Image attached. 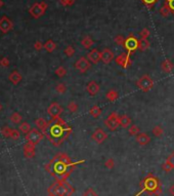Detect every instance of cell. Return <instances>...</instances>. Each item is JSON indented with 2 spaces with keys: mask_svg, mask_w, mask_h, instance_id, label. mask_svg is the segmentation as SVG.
<instances>
[{
  "mask_svg": "<svg viewBox=\"0 0 174 196\" xmlns=\"http://www.w3.org/2000/svg\"><path fill=\"white\" fill-rule=\"evenodd\" d=\"M71 127L58 118H56L51 125H49L48 130V138L54 145H59L65 141V139L69 137L71 133Z\"/></svg>",
  "mask_w": 174,
  "mask_h": 196,
  "instance_id": "6da1fadb",
  "label": "cell"
},
{
  "mask_svg": "<svg viewBox=\"0 0 174 196\" xmlns=\"http://www.w3.org/2000/svg\"><path fill=\"white\" fill-rule=\"evenodd\" d=\"M141 191L136 195L138 196L139 194L144 192H147V194L153 195V194H157L159 195L160 193H158L157 191H160V184H159V180L157 178H155L152 174H147V178L144 179V181L141 182ZM161 192V191H160Z\"/></svg>",
  "mask_w": 174,
  "mask_h": 196,
  "instance_id": "7a4b0ae2",
  "label": "cell"
},
{
  "mask_svg": "<svg viewBox=\"0 0 174 196\" xmlns=\"http://www.w3.org/2000/svg\"><path fill=\"white\" fill-rule=\"evenodd\" d=\"M136 85L140 90L147 92L154 87V80H153L149 75H144L142 77H140L139 79L137 80Z\"/></svg>",
  "mask_w": 174,
  "mask_h": 196,
  "instance_id": "3957f363",
  "label": "cell"
},
{
  "mask_svg": "<svg viewBox=\"0 0 174 196\" xmlns=\"http://www.w3.org/2000/svg\"><path fill=\"white\" fill-rule=\"evenodd\" d=\"M124 47L128 51V54L134 52L136 49H138V39L133 35H129L125 39V43H124Z\"/></svg>",
  "mask_w": 174,
  "mask_h": 196,
  "instance_id": "277c9868",
  "label": "cell"
},
{
  "mask_svg": "<svg viewBox=\"0 0 174 196\" xmlns=\"http://www.w3.org/2000/svg\"><path fill=\"white\" fill-rule=\"evenodd\" d=\"M119 116L117 113H111V115H110L108 118L104 120V124H106V126L109 128V130H115L118 126H120V123H119Z\"/></svg>",
  "mask_w": 174,
  "mask_h": 196,
  "instance_id": "5b68a950",
  "label": "cell"
},
{
  "mask_svg": "<svg viewBox=\"0 0 174 196\" xmlns=\"http://www.w3.org/2000/svg\"><path fill=\"white\" fill-rule=\"evenodd\" d=\"M116 63L124 69L129 68L130 65L132 64V61L130 59V54H126V52H122L118 57H116Z\"/></svg>",
  "mask_w": 174,
  "mask_h": 196,
  "instance_id": "8992f818",
  "label": "cell"
},
{
  "mask_svg": "<svg viewBox=\"0 0 174 196\" xmlns=\"http://www.w3.org/2000/svg\"><path fill=\"white\" fill-rule=\"evenodd\" d=\"M63 111H64L63 107H61L59 104H58V103H52L50 106L48 107V109H47V113H48V115H50L53 119L58 118L59 115L63 113Z\"/></svg>",
  "mask_w": 174,
  "mask_h": 196,
  "instance_id": "52a82bcc",
  "label": "cell"
},
{
  "mask_svg": "<svg viewBox=\"0 0 174 196\" xmlns=\"http://www.w3.org/2000/svg\"><path fill=\"white\" fill-rule=\"evenodd\" d=\"M75 68L77 69L80 73H85L88 69L90 68V62L88 61L87 58L81 57V58L75 63Z\"/></svg>",
  "mask_w": 174,
  "mask_h": 196,
  "instance_id": "ba28073f",
  "label": "cell"
},
{
  "mask_svg": "<svg viewBox=\"0 0 174 196\" xmlns=\"http://www.w3.org/2000/svg\"><path fill=\"white\" fill-rule=\"evenodd\" d=\"M42 138H43L42 133H40V131H38L37 130H32L29 131V133H27L28 142L31 143V144H33V145L38 144V143H39L40 141L42 140Z\"/></svg>",
  "mask_w": 174,
  "mask_h": 196,
  "instance_id": "9c48e42d",
  "label": "cell"
},
{
  "mask_svg": "<svg viewBox=\"0 0 174 196\" xmlns=\"http://www.w3.org/2000/svg\"><path fill=\"white\" fill-rule=\"evenodd\" d=\"M47 5L45 3H36L35 5H33V7L31 8L30 13L34 18H40L44 13L45 9H46Z\"/></svg>",
  "mask_w": 174,
  "mask_h": 196,
  "instance_id": "30bf717a",
  "label": "cell"
},
{
  "mask_svg": "<svg viewBox=\"0 0 174 196\" xmlns=\"http://www.w3.org/2000/svg\"><path fill=\"white\" fill-rule=\"evenodd\" d=\"M108 138V135L106 133V131H104L101 128H97L94 130V133H92V139L97 143V144H102L104 141Z\"/></svg>",
  "mask_w": 174,
  "mask_h": 196,
  "instance_id": "8fae6325",
  "label": "cell"
},
{
  "mask_svg": "<svg viewBox=\"0 0 174 196\" xmlns=\"http://www.w3.org/2000/svg\"><path fill=\"white\" fill-rule=\"evenodd\" d=\"M101 61L104 62V64H110L114 59H115V56H114V52L111 51L110 48H104L101 51Z\"/></svg>",
  "mask_w": 174,
  "mask_h": 196,
  "instance_id": "7c38bea8",
  "label": "cell"
},
{
  "mask_svg": "<svg viewBox=\"0 0 174 196\" xmlns=\"http://www.w3.org/2000/svg\"><path fill=\"white\" fill-rule=\"evenodd\" d=\"M86 58L88 59V61L92 64H97L99 61H101V51H98V49L94 48L91 51H89L87 54Z\"/></svg>",
  "mask_w": 174,
  "mask_h": 196,
  "instance_id": "4fadbf2b",
  "label": "cell"
},
{
  "mask_svg": "<svg viewBox=\"0 0 174 196\" xmlns=\"http://www.w3.org/2000/svg\"><path fill=\"white\" fill-rule=\"evenodd\" d=\"M99 89H101V87L97 84L96 81H94V80L89 81L86 85V90L90 95H96L99 92Z\"/></svg>",
  "mask_w": 174,
  "mask_h": 196,
  "instance_id": "5bb4252c",
  "label": "cell"
},
{
  "mask_svg": "<svg viewBox=\"0 0 174 196\" xmlns=\"http://www.w3.org/2000/svg\"><path fill=\"white\" fill-rule=\"evenodd\" d=\"M135 140H136V142L138 143V144L141 145V146L147 145L150 142H151V138H150L149 136H147V133H138L136 137H135Z\"/></svg>",
  "mask_w": 174,
  "mask_h": 196,
  "instance_id": "9a60e30c",
  "label": "cell"
},
{
  "mask_svg": "<svg viewBox=\"0 0 174 196\" xmlns=\"http://www.w3.org/2000/svg\"><path fill=\"white\" fill-rule=\"evenodd\" d=\"M173 68H174V65H173V63L170 61V60H165V61L162 62L161 69H162V71H163V72L170 73L171 71L173 70Z\"/></svg>",
  "mask_w": 174,
  "mask_h": 196,
  "instance_id": "2e32d148",
  "label": "cell"
},
{
  "mask_svg": "<svg viewBox=\"0 0 174 196\" xmlns=\"http://www.w3.org/2000/svg\"><path fill=\"white\" fill-rule=\"evenodd\" d=\"M119 123L120 126L123 128H127L131 125V119L129 118V116L127 115H122L119 117Z\"/></svg>",
  "mask_w": 174,
  "mask_h": 196,
  "instance_id": "e0dca14e",
  "label": "cell"
},
{
  "mask_svg": "<svg viewBox=\"0 0 174 196\" xmlns=\"http://www.w3.org/2000/svg\"><path fill=\"white\" fill-rule=\"evenodd\" d=\"M151 43L147 39H144V38H140V40H138V49L141 51H145L147 49L150 48Z\"/></svg>",
  "mask_w": 174,
  "mask_h": 196,
  "instance_id": "ac0fdd59",
  "label": "cell"
},
{
  "mask_svg": "<svg viewBox=\"0 0 174 196\" xmlns=\"http://www.w3.org/2000/svg\"><path fill=\"white\" fill-rule=\"evenodd\" d=\"M35 123H36L37 127L42 131H46L47 127H48V123H47V121L44 118H38Z\"/></svg>",
  "mask_w": 174,
  "mask_h": 196,
  "instance_id": "d6986e66",
  "label": "cell"
},
{
  "mask_svg": "<svg viewBox=\"0 0 174 196\" xmlns=\"http://www.w3.org/2000/svg\"><path fill=\"white\" fill-rule=\"evenodd\" d=\"M93 44H94V41L92 40V38L89 36H85L84 38H82V40H81V45H82L83 47H85V48H90Z\"/></svg>",
  "mask_w": 174,
  "mask_h": 196,
  "instance_id": "ffe728a7",
  "label": "cell"
},
{
  "mask_svg": "<svg viewBox=\"0 0 174 196\" xmlns=\"http://www.w3.org/2000/svg\"><path fill=\"white\" fill-rule=\"evenodd\" d=\"M11 28V24L10 22L7 20V19H2L1 22H0V29H1L3 32H7V31Z\"/></svg>",
  "mask_w": 174,
  "mask_h": 196,
  "instance_id": "44dd1931",
  "label": "cell"
},
{
  "mask_svg": "<svg viewBox=\"0 0 174 196\" xmlns=\"http://www.w3.org/2000/svg\"><path fill=\"white\" fill-rule=\"evenodd\" d=\"M21 79H22V76H21V74L19 72H16V71L13 72L10 75H9V80H10L13 83H15V84H18V83L21 81Z\"/></svg>",
  "mask_w": 174,
  "mask_h": 196,
  "instance_id": "7402d4cb",
  "label": "cell"
},
{
  "mask_svg": "<svg viewBox=\"0 0 174 196\" xmlns=\"http://www.w3.org/2000/svg\"><path fill=\"white\" fill-rule=\"evenodd\" d=\"M106 97H107V99H108V101H110V102H114V101H116V100L118 99L119 95H118V92H117L116 90L111 89V90H109V92H107Z\"/></svg>",
  "mask_w": 174,
  "mask_h": 196,
  "instance_id": "603a6c76",
  "label": "cell"
},
{
  "mask_svg": "<svg viewBox=\"0 0 174 196\" xmlns=\"http://www.w3.org/2000/svg\"><path fill=\"white\" fill-rule=\"evenodd\" d=\"M89 113H90V115L93 117V118H97V117H98V116L101 114V109L99 108L98 106H96V105H94V106L92 107L91 109H90Z\"/></svg>",
  "mask_w": 174,
  "mask_h": 196,
  "instance_id": "cb8c5ba5",
  "label": "cell"
},
{
  "mask_svg": "<svg viewBox=\"0 0 174 196\" xmlns=\"http://www.w3.org/2000/svg\"><path fill=\"white\" fill-rule=\"evenodd\" d=\"M56 44L54 43L52 40H48V41H46V43L44 44V48L48 52H52L56 49Z\"/></svg>",
  "mask_w": 174,
  "mask_h": 196,
  "instance_id": "d4e9b609",
  "label": "cell"
},
{
  "mask_svg": "<svg viewBox=\"0 0 174 196\" xmlns=\"http://www.w3.org/2000/svg\"><path fill=\"white\" fill-rule=\"evenodd\" d=\"M128 131H129L130 136H134V137H136L138 133H140L139 127H138L137 125H134V124H132V125L129 126V130H128Z\"/></svg>",
  "mask_w": 174,
  "mask_h": 196,
  "instance_id": "484cf974",
  "label": "cell"
},
{
  "mask_svg": "<svg viewBox=\"0 0 174 196\" xmlns=\"http://www.w3.org/2000/svg\"><path fill=\"white\" fill-rule=\"evenodd\" d=\"M170 13H171V10L168 8V6L165 5V4H164V5L162 6L161 8H160V15H161L162 16H164V18L168 16L169 15H170Z\"/></svg>",
  "mask_w": 174,
  "mask_h": 196,
  "instance_id": "4316f807",
  "label": "cell"
},
{
  "mask_svg": "<svg viewBox=\"0 0 174 196\" xmlns=\"http://www.w3.org/2000/svg\"><path fill=\"white\" fill-rule=\"evenodd\" d=\"M163 133H164V130L160 125H157L153 128V133H154V136H156V137H161V136L163 135Z\"/></svg>",
  "mask_w": 174,
  "mask_h": 196,
  "instance_id": "83f0119b",
  "label": "cell"
},
{
  "mask_svg": "<svg viewBox=\"0 0 174 196\" xmlns=\"http://www.w3.org/2000/svg\"><path fill=\"white\" fill-rule=\"evenodd\" d=\"M162 169L165 171L166 173H170V171L173 169V166H172V164L168 161V160H166V162H164V163L162 164Z\"/></svg>",
  "mask_w": 174,
  "mask_h": 196,
  "instance_id": "f1b7e54d",
  "label": "cell"
},
{
  "mask_svg": "<svg viewBox=\"0 0 174 196\" xmlns=\"http://www.w3.org/2000/svg\"><path fill=\"white\" fill-rule=\"evenodd\" d=\"M56 92H58V94H61V95L65 94L66 90H67L66 84H64V83H58V84L56 86Z\"/></svg>",
  "mask_w": 174,
  "mask_h": 196,
  "instance_id": "f546056e",
  "label": "cell"
},
{
  "mask_svg": "<svg viewBox=\"0 0 174 196\" xmlns=\"http://www.w3.org/2000/svg\"><path fill=\"white\" fill-rule=\"evenodd\" d=\"M68 109H69V111H70L71 113H75V112H77V110H78L77 103H75L74 101L70 102L68 104Z\"/></svg>",
  "mask_w": 174,
  "mask_h": 196,
  "instance_id": "4dcf8cb0",
  "label": "cell"
},
{
  "mask_svg": "<svg viewBox=\"0 0 174 196\" xmlns=\"http://www.w3.org/2000/svg\"><path fill=\"white\" fill-rule=\"evenodd\" d=\"M30 130H31V126H30V124L27 122H23L20 125V130L24 133H28L30 131Z\"/></svg>",
  "mask_w": 174,
  "mask_h": 196,
  "instance_id": "1f68e13d",
  "label": "cell"
},
{
  "mask_svg": "<svg viewBox=\"0 0 174 196\" xmlns=\"http://www.w3.org/2000/svg\"><path fill=\"white\" fill-rule=\"evenodd\" d=\"M114 41H115L116 44L120 45V46H124V43H125V39L122 35H117V36L114 38Z\"/></svg>",
  "mask_w": 174,
  "mask_h": 196,
  "instance_id": "d6a6232c",
  "label": "cell"
},
{
  "mask_svg": "<svg viewBox=\"0 0 174 196\" xmlns=\"http://www.w3.org/2000/svg\"><path fill=\"white\" fill-rule=\"evenodd\" d=\"M56 74L58 76L59 78H61V77H64V76H65L66 74H67V70H66L65 68H64L63 66H59L58 68L56 70Z\"/></svg>",
  "mask_w": 174,
  "mask_h": 196,
  "instance_id": "836d02e7",
  "label": "cell"
},
{
  "mask_svg": "<svg viewBox=\"0 0 174 196\" xmlns=\"http://www.w3.org/2000/svg\"><path fill=\"white\" fill-rule=\"evenodd\" d=\"M141 2L144 4L147 7H149V8H152L153 6L155 5V4L158 2V0H141Z\"/></svg>",
  "mask_w": 174,
  "mask_h": 196,
  "instance_id": "e575fe53",
  "label": "cell"
},
{
  "mask_svg": "<svg viewBox=\"0 0 174 196\" xmlns=\"http://www.w3.org/2000/svg\"><path fill=\"white\" fill-rule=\"evenodd\" d=\"M10 120L13 121V123H20L21 120H22V116L19 113H13L10 117Z\"/></svg>",
  "mask_w": 174,
  "mask_h": 196,
  "instance_id": "d590c367",
  "label": "cell"
},
{
  "mask_svg": "<svg viewBox=\"0 0 174 196\" xmlns=\"http://www.w3.org/2000/svg\"><path fill=\"white\" fill-rule=\"evenodd\" d=\"M150 34H151V32H150V30L147 29V28H144L141 31H140L139 35L141 38H144V39H147L150 36Z\"/></svg>",
  "mask_w": 174,
  "mask_h": 196,
  "instance_id": "8d00e7d4",
  "label": "cell"
},
{
  "mask_svg": "<svg viewBox=\"0 0 174 196\" xmlns=\"http://www.w3.org/2000/svg\"><path fill=\"white\" fill-rule=\"evenodd\" d=\"M164 4L168 6V8L171 10V13H174V0H164Z\"/></svg>",
  "mask_w": 174,
  "mask_h": 196,
  "instance_id": "74e56055",
  "label": "cell"
},
{
  "mask_svg": "<svg viewBox=\"0 0 174 196\" xmlns=\"http://www.w3.org/2000/svg\"><path fill=\"white\" fill-rule=\"evenodd\" d=\"M65 54H66L68 57H73L74 54H75V48H74L73 46H71V45H69V46L66 47Z\"/></svg>",
  "mask_w": 174,
  "mask_h": 196,
  "instance_id": "f35d334b",
  "label": "cell"
},
{
  "mask_svg": "<svg viewBox=\"0 0 174 196\" xmlns=\"http://www.w3.org/2000/svg\"><path fill=\"white\" fill-rule=\"evenodd\" d=\"M104 165H106L107 168H109V169L114 168V166H115V160L113 158H109L106 162H104Z\"/></svg>",
  "mask_w": 174,
  "mask_h": 196,
  "instance_id": "ab89813d",
  "label": "cell"
},
{
  "mask_svg": "<svg viewBox=\"0 0 174 196\" xmlns=\"http://www.w3.org/2000/svg\"><path fill=\"white\" fill-rule=\"evenodd\" d=\"M83 196H97V193L92 188H88L84 191Z\"/></svg>",
  "mask_w": 174,
  "mask_h": 196,
  "instance_id": "60d3db41",
  "label": "cell"
},
{
  "mask_svg": "<svg viewBox=\"0 0 174 196\" xmlns=\"http://www.w3.org/2000/svg\"><path fill=\"white\" fill-rule=\"evenodd\" d=\"M61 4L63 6H71L76 2V0H59Z\"/></svg>",
  "mask_w": 174,
  "mask_h": 196,
  "instance_id": "b9f144b4",
  "label": "cell"
},
{
  "mask_svg": "<svg viewBox=\"0 0 174 196\" xmlns=\"http://www.w3.org/2000/svg\"><path fill=\"white\" fill-rule=\"evenodd\" d=\"M9 137L11 139H13V140H18L19 138H20V133H19L18 130H11L10 131V135H9Z\"/></svg>",
  "mask_w": 174,
  "mask_h": 196,
  "instance_id": "7bdbcfd3",
  "label": "cell"
},
{
  "mask_svg": "<svg viewBox=\"0 0 174 196\" xmlns=\"http://www.w3.org/2000/svg\"><path fill=\"white\" fill-rule=\"evenodd\" d=\"M0 65H1L2 67H7L9 65V61L6 58H3L0 61Z\"/></svg>",
  "mask_w": 174,
  "mask_h": 196,
  "instance_id": "ee69618b",
  "label": "cell"
},
{
  "mask_svg": "<svg viewBox=\"0 0 174 196\" xmlns=\"http://www.w3.org/2000/svg\"><path fill=\"white\" fill-rule=\"evenodd\" d=\"M10 131H11V130L9 127L3 128V135L5 136V137H9V135H10Z\"/></svg>",
  "mask_w": 174,
  "mask_h": 196,
  "instance_id": "f6af8a7d",
  "label": "cell"
},
{
  "mask_svg": "<svg viewBox=\"0 0 174 196\" xmlns=\"http://www.w3.org/2000/svg\"><path fill=\"white\" fill-rule=\"evenodd\" d=\"M42 47H44V45H42V43L41 42H36V43H35V48L37 49V51H40V49L42 48Z\"/></svg>",
  "mask_w": 174,
  "mask_h": 196,
  "instance_id": "bcb514c9",
  "label": "cell"
},
{
  "mask_svg": "<svg viewBox=\"0 0 174 196\" xmlns=\"http://www.w3.org/2000/svg\"><path fill=\"white\" fill-rule=\"evenodd\" d=\"M167 160H168V161L170 162L171 164H172V166H173V169H174V153H173V154L171 155V156L169 157V158L167 159Z\"/></svg>",
  "mask_w": 174,
  "mask_h": 196,
  "instance_id": "7dc6e473",
  "label": "cell"
},
{
  "mask_svg": "<svg viewBox=\"0 0 174 196\" xmlns=\"http://www.w3.org/2000/svg\"><path fill=\"white\" fill-rule=\"evenodd\" d=\"M169 193H170L171 196H174V184L173 185H171L170 188H169Z\"/></svg>",
  "mask_w": 174,
  "mask_h": 196,
  "instance_id": "c3c4849f",
  "label": "cell"
},
{
  "mask_svg": "<svg viewBox=\"0 0 174 196\" xmlns=\"http://www.w3.org/2000/svg\"><path fill=\"white\" fill-rule=\"evenodd\" d=\"M0 109H1V105H0Z\"/></svg>",
  "mask_w": 174,
  "mask_h": 196,
  "instance_id": "681fc988",
  "label": "cell"
},
{
  "mask_svg": "<svg viewBox=\"0 0 174 196\" xmlns=\"http://www.w3.org/2000/svg\"><path fill=\"white\" fill-rule=\"evenodd\" d=\"M0 5H1V2H0Z\"/></svg>",
  "mask_w": 174,
  "mask_h": 196,
  "instance_id": "f907efd6",
  "label": "cell"
}]
</instances>
